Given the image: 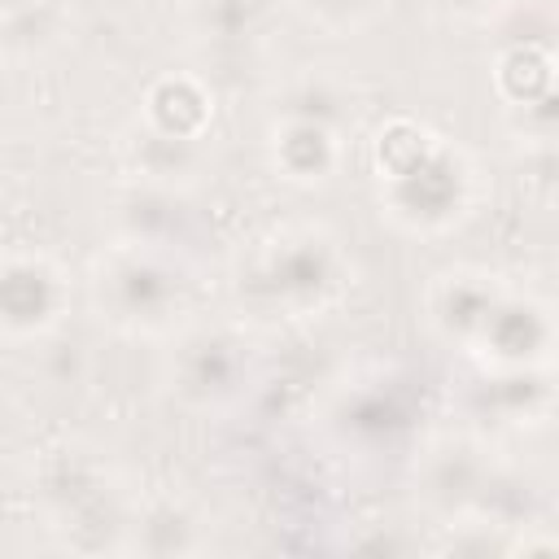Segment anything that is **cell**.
I'll use <instances>...</instances> for the list:
<instances>
[{"label":"cell","instance_id":"1","mask_svg":"<svg viewBox=\"0 0 559 559\" xmlns=\"http://www.w3.org/2000/svg\"><path fill=\"white\" fill-rule=\"evenodd\" d=\"M380 214L411 236H445L463 227L480 197V170L454 140L415 118H393L371 144Z\"/></svg>","mask_w":559,"mask_h":559},{"label":"cell","instance_id":"2","mask_svg":"<svg viewBox=\"0 0 559 559\" xmlns=\"http://www.w3.org/2000/svg\"><path fill=\"white\" fill-rule=\"evenodd\" d=\"M354 288V258L323 223L271 227L236 262V306L266 323H306L336 310Z\"/></svg>","mask_w":559,"mask_h":559},{"label":"cell","instance_id":"3","mask_svg":"<svg viewBox=\"0 0 559 559\" xmlns=\"http://www.w3.org/2000/svg\"><path fill=\"white\" fill-rule=\"evenodd\" d=\"M35 507L52 542L70 555L122 550L135 493L87 441H57L35 459Z\"/></svg>","mask_w":559,"mask_h":559},{"label":"cell","instance_id":"4","mask_svg":"<svg viewBox=\"0 0 559 559\" xmlns=\"http://www.w3.org/2000/svg\"><path fill=\"white\" fill-rule=\"evenodd\" d=\"M87 297L100 323L122 336H175L197 306V288L175 249L114 240L87 271Z\"/></svg>","mask_w":559,"mask_h":559},{"label":"cell","instance_id":"5","mask_svg":"<svg viewBox=\"0 0 559 559\" xmlns=\"http://www.w3.org/2000/svg\"><path fill=\"white\" fill-rule=\"evenodd\" d=\"M258 380V354L236 323L188 319L166 349V389L183 411L214 415L236 406Z\"/></svg>","mask_w":559,"mask_h":559},{"label":"cell","instance_id":"6","mask_svg":"<svg viewBox=\"0 0 559 559\" xmlns=\"http://www.w3.org/2000/svg\"><path fill=\"white\" fill-rule=\"evenodd\" d=\"M70 314V275L44 249L0 253V341L39 345Z\"/></svg>","mask_w":559,"mask_h":559},{"label":"cell","instance_id":"7","mask_svg":"<svg viewBox=\"0 0 559 559\" xmlns=\"http://www.w3.org/2000/svg\"><path fill=\"white\" fill-rule=\"evenodd\" d=\"M493 472H498V459L480 437L441 432L415 459V498L432 520L459 524L480 511Z\"/></svg>","mask_w":559,"mask_h":559},{"label":"cell","instance_id":"8","mask_svg":"<svg viewBox=\"0 0 559 559\" xmlns=\"http://www.w3.org/2000/svg\"><path fill=\"white\" fill-rule=\"evenodd\" d=\"M550 349H555L550 301L507 284L480 336L472 341L467 358L476 367H550Z\"/></svg>","mask_w":559,"mask_h":559},{"label":"cell","instance_id":"9","mask_svg":"<svg viewBox=\"0 0 559 559\" xmlns=\"http://www.w3.org/2000/svg\"><path fill=\"white\" fill-rule=\"evenodd\" d=\"M323 424L336 445L367 454V450L393 445L411 428V406H406L402 384L376 376V380L341 384L323 411Z\"/></svg>","mask_w":559,"mask_h":559},{"label":"cell","instance_id":"10","mask_svg":"<svg viewBox=\"0 0 559 559\" xmlns=\"http://www.w3.org/2000/svg\"><path fill=\"white\" fill-rule=\"evenodd\" d=\"M511 280H502L498 271L489 266H445L441 275H432L428 293H424V314H428V328L454 345V349H472V341L480 336L489 310L498 306L502 288Z\"/></svg>","mask_w":559,"mask_h":559},{"label":"cell","instance_id":"11","mask_svg":"<svg viewBox=\"0 0 559 559\" xmlns=\"http://www.w3.org/2000/svg\"><path fill=\"white\" fill-rule=\"evenodd\" d=\"M201 550H210V515L201 502H192L188 493H175V489L135 498L122 555L175 559V555H201Z\"/></svg>","mask_w":559,"mask_h":559},{"label":"cell","instance_id":"12","mask_svg":"<svg viewBox=\"0 0 559 559\" xmlns=\"http://www.w3.org/2000/svg\"><path fill=\"white\" fill-rule=\"evenodd\" d=\"M463 406L498 428H537L550 419V367H476Z\"/></svg>","mask_w":559,"mask_h":559},{"label":"cell","instance_id":"13","mask_svg":"<svg viewBox=\"0 0 559 559\" xmlns=\"http://www.w3.org/2000/svg\"><path fill=\"white\" fill-rule=\"evenodd\" d=\"M122 166L135 183H157L175 192H192L210 166V140L162 131L144 118H135L122 131Z\"/></svg>","mask_w":559,"mask_h":559},{"label":"cell","instance_id":"14","mask_svg":"<svg viewBox=\"0 0 559 559\" xmlns=\"http://www.w3.org/2000/svg\"><path fill=\"white\" fill-rule=\"evenodd\" d=\"M183 31L210 57H249L280 22V0H183Z\"/></svg>","mask_w":559,"mask_h":559},{"label":"cell","instance_id":"15","mask_svg":"<svg viewBox=\"0 0 559 559\" xmlns=\"http://www.w3.org/2000/svg\"><path fill=\"white\" fill-rule=\"evenodd\" d=\"M271 170L293 183V188H323L345 157V135L319 127V122H301V118H275L271 122Z\"/></svg>","mask_w":559,"mask_h":559},{"label":"cell","instance_id":"16","mask_svg":"<svg viewBox=\"0 0 559 559\" xmlns=\"http://www.w3.org/2000/svg\"><path fill=\"white\" fill-rule=\"evenodd\" d=\"M188 192L157 188V183H127L114 201V231L127 245H148V249H175L188 231Z\"/></svg>","mask_w":559,"mask_h":559},{"label":"cell","instance_id":"17","mask_svg":"<svg viewBox=\"0 0 559 559\" xmlns=\"http://www.w3.org/2000/svg\"><path fill=\"white\" fill-rule=\"evenodd\" d=\"M275 118H301V122H319V127L345 135L358 118V92L332 66H306L284 83Z\"/></svg>","mask_w":559,"mask_h":559},{"label":"cell","instance_id":"18","mask_svg":"<svg viewBox=\"0 0 559 559\" xmlns=\"http://www.w3.org/2000/svg\"><path fill=\"white\" fill-rule=\"evenodd\" d=\"M144 122L162 127V131H175V135H197V140H210V122H214V92L201 74H162L144 100H140V114Z\"/></svg>","mask_w":559,"mask_h":559},{"label":"cell","instance_id":"19","mask_svg":"<svg viewBox=\"0 0 559 559\" xmlns=\"http://www.w3.org/2000/svg\"><path fill=\"white\" fill-rule=\"evenodd\" d=\"M493 87L502 96V105L528 109L537 100L555 96V57L550 44H507L498 48V66H493Z\"/></svg>","mask_w":559,"mask_h":559},{"label":"cell","instance_id":"20","mask_svg":"<svg viewBox=\"0 0 559 559\" xmlns=\"http://www.w3.org/2000/svg\"><path fill=\"white\" fill-rule=\"evenodd\" d=\"M293 9L332 39H349L389 13V0H293Z\"/></svg>","mask_w":559,"mask_h":559},{"label":"cell","instance_id":"21","mask_svg":"<svg viewBox=\"0 0 559 559\" xmlns=\"http://www.w3.org/2000/svg\"><path fill=\"white\" fill-rule=\"evenodd\" d=\"M445 17H493L507 0H428Z\"/></svg>","mask_w":559,"mask_h":559},{"label":"cell","instance_id":"22","mask_svg":"<svg viewBox=\"0 0 559 559\" xmlns=\"http://www.w3.org/2000/svg\"><path fill=\"white\" fill-rule=\"evenodd\" d=\"M44 0H0V26H9V22H17V17H26V13H35Z\"/></svg>","mask_w":559,"mask_h":559}]
</instances>
